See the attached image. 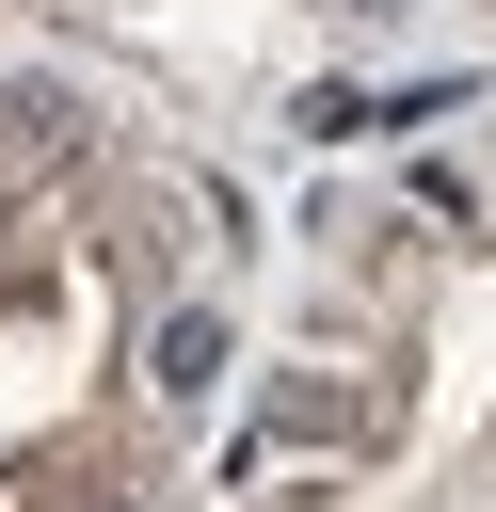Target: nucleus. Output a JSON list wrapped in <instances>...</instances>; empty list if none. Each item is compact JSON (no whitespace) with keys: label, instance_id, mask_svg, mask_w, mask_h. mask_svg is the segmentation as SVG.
Masks as SVG:
<instances>
[{"label":"nucleus","instance_id":"nucleus-1","mask_svg":"<svg viewBox=\"0 0 496 512\" xmlns=\"http://www.w3.org/2000/svg\"><path fill=\"white\" fill-rule=\"evenodd\" d=\"M144 368H160L176 400H192V384H224V320H208V304H176V320L144 336Z\"/></svg>","mask_w":496,"mask_h":512}]
</instances>
